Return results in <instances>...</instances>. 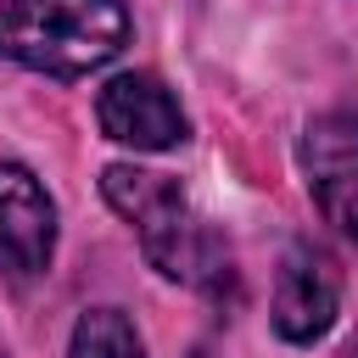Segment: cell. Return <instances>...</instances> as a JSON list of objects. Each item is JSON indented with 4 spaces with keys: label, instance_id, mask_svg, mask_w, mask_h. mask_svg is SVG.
Returning <instances> with one entry per match:
<instances>
[{
    "label": "cell",
    "instance_id": "5",
    "mask_svg": "<svg viewBox=\"0 0 358 358\" xmlns=\"http://www.w3.org/2000/svg\"><path fill=\"white\" fill-rule=\"evenodd\" d=\"M336 302H341V274H336V257L324 246H308L296 241L280 263V280H274V330L285 341H319L330 324H336Z\"/></svg>",
    "mask_w": 358,
    "mask_h": 358
},
{
    "label": "cell",
    "instance_id": "2",
    "mask_svg": "<svg viewBox=\"0 0 358 358\" xmlns=\"http://www.w3.org/2000/svg\"><path fill=\"white\" fill-rule=\"evenodd\" d=\"M123 45V0H0V56L34 73L78 78L90 67H106Z\"/></svg>",
    "mask_w": 358,
    "mask_h": 358
},
{
    "label": "cell",
    "instance_id": "8",
    "mask_svg": "<svg viewBox=\"0 0 358 358\" xmlns=\"http://www.w3.org/2000/svg\"><path fill=\"white\" fill-rule=\"evenodd\" d=\"M341 358H358V336H352V341H347V352H341Z\"/></svg>",
    "mask_w": 358,
    "mask_h": 358
},
{
    "label": "cell",
    "instance_id": "7",
    "mask_svg": "<svg viewBox=\"0 0 358 358\" xmlns=\"http://www.w3.org/2000/svg\"><path fill=\"white\" fill-rule=\"evenodd\" d=\"M67 358H145V352H140V336H134L129 313H117V308H90V313H78V324H73Z\"/></svg>",
    "mask_w": 358,
    "mask_h": 358
},
{
    "label": "cell",
    "instance_id": "9",
    "mask_svg": "<svg viewBox=\"0 0 358 358\" xmlns=\"http://www.w3.org/2000/svg\"><path fill=\"white\" fill-rule=\"evenodd\" d=\"M0 358H6V347H0Z\"/></svg>",
    "mask_w": 358,
    "mask_h": 358
},
{
    "label": "cell",
    "instance_id": "1",
    "mask_svg": "<svg viewBox=\"0 0 358 358\" xmlns=\"http://www.w3.org/2000/svg\"><path fill=\"white\" fill-rule=\"evenodd\" d=\"M101 196L134 224L140 252L151 257L157 274H168L179 285H196V291H224L235 280L229 241L190 207V196L168 173H145V168L112 162L101 173Z\"/></svg>",
    "mask_w": 358,
    "mask_h": 358
},
{
    "label": "cell",
    "instance_id": "3",
    "mask_svg": "<svg viewBox=\"0 0 358 358\" xmlns=\"http://www.w3.org/2000/svg\"><path fill=\"white\" fill-rule=\"evenodd\" d=\"M302 173L319 213L358 241V112H324L302 129Z\"/></svg>",
    "mask_w": 358,
    "mask_h": 358
},
{
    "label": "cell",
    "instance_id": "4",
    "mask_svg": "<svg viewBox=\"0 0 358 358\" xmlns=\"http://www.w3.org/2000/svg\"><path fill=\"white\" fill-rule=\"evenodd\" d=\"M56 252V207L22 162L0 168V274L34 280L50 268Z\"/></svg>",
    "mask_w": 358,
    "mask_h": 358
},
{
    "label": "cell",
    "instance_id": "6",
    "mask_svg": "<svg viewBox=\"0 0 358 358\" xmlns=\"http://www.w3.org/2000/svg\"><path fill=\"white\" fill-rule=\"evenodd\" d=\"M95 117H101L106 140L134 145V151H168V145L185 140V112L151 73H117L101 90Z\"/></svg>",
    "mask_w": 358,
    "mask_h": 358
}]
</instances>
